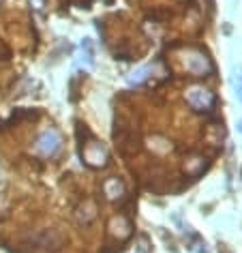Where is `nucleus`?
I'll return each instance as SVG.
<instances>
[{
	"label": "nucleus",
	"instance_id": "obj_1",
	"mask_svg": "<svg viewBox=\"0 0 242 253\" xmlns=\"http://www.w3.org/2000/svg\"><path fill=\"white\" fill-rule=\"evenodd\" d=\"M60 243H62L60 234L54 230H41L30 236V245H33L35 249H56Z\"/></svg>",
	"mask_w": 242,
	"mask_h": 253
},
{
	"label": "nucleus",
	"instance_id": "obj_2",
	"mask_svg": "<svg viewBox=\"0 0 242 253\" xmlns=\"http://www.w3.org/2000/svg\"><path fill=\"white\" fill-rule=\"evenodd\" d=\"M37 150L45 157H54L60 150V135L56 131H45L37 142Z\"/></svg>",
	"mask_w": 242,
	"mask_h": 253
}]
</instances>
